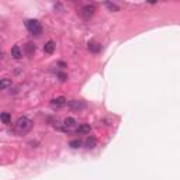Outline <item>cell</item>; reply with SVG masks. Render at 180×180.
Listing matches in <instances>:
<instances>
[{"label": "cell", "instance_id": "cell-1", "mask_svg": "<svg viewBox=\"0 0 180 180\" xmlns=\"http://www.w3.org/2000/svg\"><path fill=\"white\" fill-rule=\"evenodd\" d=\"M31 128H32V121L30 120V118H27V117H20L19 120H17V123H16V127H14L16 132L20 134V135L27 134Z\"/></svg>", "mask_w": 180, "mask_h": 180}, {"label": "cell", "instance_id": "cell-2", "mask_svg": "<svg viewBox=\"0 0 180 180\" xmlns=\"http://www.w3.org/2000/svg\"><path fill=\"white\" fill-rule=\"evenodd\" d=\"M25 28L28 30V32L31 35H34V37L41 35V32H42L41 23L38 21V20H27L25 21Z\"/></svg>", "mask_w": 180, "mask_h": 180}, {"label": "cell", "instance_id": "cell-3", "mask_svg": "<svg viewBox=\"0 0 180 180\" xmlns=\"http://www.w3.org/2000/svg\"><path fill=\"white\" fill-rule=\"evenodd\" d=\"M94 13H96V7L93 6V4H85V6L80 9L79 14L82 19L85 20H90L93 16H94Z\"/></svg>", "mask_w": 180, "mask_h": 180}, {"label": "cell", "instance_id": "cell-4", "mask_svg": "<svg viewBox=\"0 0 180 180\" xmlns=\"http://www.w3.org/2000/svg\"><path fill=\"white\" fill-rule=\"evenodd\" d=\"M66 106L70 108V110H83L86 108V103L82 100H70L66 101Z\"/></svg>", "mask_w": 180, "mask_h": 180}, {"label": "cell", "instance_id": "cell-5", "mask_svg": "<svg viewBox=\"0 0 180 180\" xmlns=\"http://www.w3.org/2000/svg\"><path fill=\"white\" fill-rule=\"evenodd\" d=\"M66 97H63V96H61V97H57V98H52L51 100V107L52 108H61L63 107V106H66Z\"/></svg>", "mask_w": 180, "mask_h": 180}, {"label": "cell", "instance_id": "cell-6", "mask_svg": "<svg viewBox=\"0 0 180 180\" xmlns=\"http://www.w3.org/2000/svg\"><path fill=\"white\" fill-rule=\"evenodd\" d=\"M87 49L92 52V54H98L103 48H101L100 44H97V42H89L87 44Z\"/></svg>", "mask_w": 180, "mask_h": 180}, {"label": "cell", "instance_id": "cell-7", "mask_svg": "<svg viewBox=\"0 0 180 180\" xmlns=\"http://www.w3.org/2000/svg\"><path fill=\"white\" fill-rule=\"evenodd\" d=\"M85 145H86L87 149H94L96 145H97V141H96L94 136H87L86 141H85Z\"/></svg>", "mask_w": 180, "mask_h": 180}, {"label": "cell", "instance_id": "cell-8", "mask_svg": "<svg viewBox=\"0 0 180 180\" xmlns=\"http://www.w3.org/2000/svg\"><path fill=\"white\" fill-rule=\"evenodd\" d=\"M11 57L14 58V59H21L23 58V52H21L19 45H14V47L11 48Z\"/></svg>", "mask_w": 180, "mask_h": 180}, {"label": "cell", "instance_id": "cell-9", "mask_svg": "<svg viewBox=\"0 0 180 180\" xmlns=\"http://www.w3.org/2000/svg\"><path fill=\"white\" fill-rule=\"evenodd\" d=\"M54 51H55V44H54V41H48L47 44L44 45V52H45V54L51 55V54H54Z\"/></svg>", "mask_w": 180, "mask_h": 180}, {"label": "cell", "instance_id": "cell-10", "mask_svg": "<svg viewBox=\"0 0 180 180\" xmlns=\"http://www.w3.org/2000/svg\"><path fill=\"white\" fill-rule=\"evenodd\" d=\"M90 131H92V127L89 125V124H82V125L76 130V132L77 134H89Z\"/></svg>", "mask_w": 180, "mask_h": 180}, {"label": "cell", "instance_id": "cell-11", "mask_svg": "<svg viewBox=\"0 0 180 180\" xmlns=\"http://www.w3.org/2000/svg\"><path fill=\"white\" fill-rule=\"evenodd\" d=\"M76 120L73 117H68V118H65L63 120V127H66V128H70V127H73V125H76Z\"/></svg>", "mask_w": 180, "mask_h": 180}, {"label": "cell", "instance_id": "cell-12", "mask_svg": "<svg viewBox=\"0 0 180 180\" xmlns=\"http://www.w3.org/2000/svg\"><path fill=\"white\" fill-rule=\"evenodd\" d=\"M25 52H27V55H32L35 52V45L32 42H27L25 44Z\"/></svg>", "mask_w": 180, "mask_h": 180}, {"label": "cell", "instance_id": "cell-13", "mask_svg": "<svg viewBox=\"0 0 180 180\" xmlns=\"http://www.w3.org/2000/svg\"><path fill=\"white\" fill-rule=\"evenodd\" d=\"M9 86H11V80L10 79H0V90H4Z\"/></svg>", "mask_w": 180, "mask_h": 180}, {"label": "cell", "instance_id": "cell-14", "mask_svg": "<svg viewBox=\"0 0 180 180\" xmlns=\"http://www.w3.org/2000/svg\"><path fill=\"white\" fill-rule=\"evenodd\" d=\"M0 120L3 121L4 124H10V121H11V115H10L9 113H2L0 114Z\"/></svg>", "mask_w": 180, "mask_h": 180}, {"label": "cell", "instance_id": "cell-15", "mask_svg": "<svg viewBox=\"0 0 180 180\" xmlns=\"http://www.w3.org/2000/svg\"><path fill=\"white\" fill-rule=\"evenodd\" d=\"M80 145H82V141H80V139H73V141H70L69 142V146L70 148H73V149L80 148Z\"/></svg>", "mask_w": 180, "mask_h": 180}, {"label": "cell", "instance_id": "cell-16", "mask_svg": "<svg viewBox=\"0 0 180 180\" xmlns=\"http://www.w3.org/2000/svg\"><path fill=\"white\" fill-rule=\"evenodd\" d=\"M106 7H107L108 10H111V11H118V10H120V7H118L117 4L110 3V2H107V3H106Z\"/></svg>", "mask_w": 180, "mask_h": 180}, {"label": "cell", "instance_id": "cell-17", "mask_svg": "<svg viewBox=\"0 0 180 180\" xmlns=\"http://www.w3.org/2000/svg\"><path fill=\"white\" fill-rule=\"evenodd\" d=\"M57 75H58V77H59L62 82H65V80L68 79V76H66V73H63V72H57Z\"/></svg>", "mask_w": 180, "mask_h": 180}]
</instances>
